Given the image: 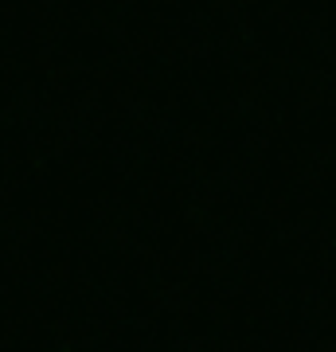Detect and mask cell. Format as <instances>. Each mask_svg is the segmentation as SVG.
Instances as JSON below:
<instances>
[]
</instances>
